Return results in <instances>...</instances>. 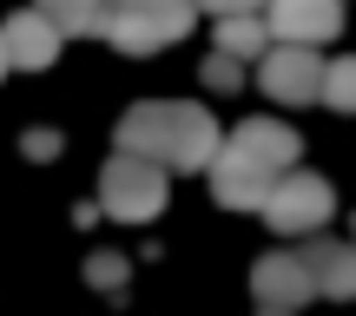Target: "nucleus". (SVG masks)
Returning <instances> with one entry per match:
<instances>
[{
    "label": "nucleus",
    "instance_id": "1",
    "mask_svg": "<svg viewBox=\"0 0 356 316\" xmlns=\"http://www.w3.org/2000/svg\"><path fill=\"white\" fill-rule=\"evenodd\" d=\"M218 145H225L218 119L204 106H185V99H145L119 119V152L152 158L165 172H211Z\"/></svg>",
    "mask_w": 356,
    "mask_h": 316
},
{
    "label": "nucleus",
    "instance_id": "2",
    "mask_svg": "<svg viewBox=\"0 0 356 316\" xmlns=\"http://www.w3.org/2000/svg\"><path fill=\"white\" fill-rule=\"evenodd\" d=\"M191 20H198L191 0H106L99 33L113 40L119 53H159V47H172V40H185Z\"/></svg>",
    "mask_w": 356,
    "mask_h": 316
},
{
    "label": "nucleus",
    "instance_id": "3",
    "mask_svg": "<svg viewBox=\"0 0 356 316\" xmlns=\"http://www.w3.org/2000/svg\"><path fill=\"white\" fill-rule=\"evenodd\" d=\"M330 217H337V191H330V178L297 172V165L277 178V185H270V198H264V224L277 231V238H317Z\"/></svg>",
    "mask_w": 356,
    "mask_h": 316
},
{
    "label": "nucleus",
    "instance_id": "4",
    "mask_svg": "<svg viewBox=\"0 0 356 316\" xmlns=\"http://www.w3.org/2000/svg\"><path fill=\"white\" fill-rule=\"evenodd\" d=\"M99 204H106V217H119V224H152V217L165 211V165L119 152L99 172Z\"/></svg>",
    "mask_w": 356,
    "mask_h": 316
},
{
    "label": "nucleus",
    "instance_id": "5",
    "mask_svg": "<svg viewBox=\"0 0 356 316\" xmlns=\"http://www.w3.org/2000/svg\"><path fill=\"white\" fill-rule=\"evenodd\" d=\"M251 297H257V316H291V310H304L310 297H317L304 251H270V257H257Z\"/></svg>",
    "mask_w": 356,
    "mask_h": 316
},
{
    "label": "nucleus",
    "instance_id": "6",
    "mask_svg": "<svg viewBox=\"0 0 356 316\" xmlns=\"http://www.w3.org/2000/svg\"><path fill=\"white\" fill-rule=\"evenodd\" d=\"M284 172H270L264 158H251V152H238V145H218V158H211V198L218 204H231V211H264V198H270V185H277Z\"/></svg>",
    "mask_w": 356,
    "mask_h": 316
},
{
    "label": "nucleus",
    "instance_id": "7",
    "mask_svg": "<svg viewBox=\"0 0 356 316\" xmlns=\"http://www.w3.org/2000/svg\"><path fill=\"white\" fill-rule=\"evenodd\" d=\"M264 26L277 47H323L343 33V0H264Z\"/></svg>",
    "mask_w": 356,
    "mask_h": 316
},
{
    "label": "nucleus",
    "instance_id": "8",
    "mask_svg": "<svg viewBox=\"0 0 356 316\" xmlns=\"http://www.w3.org/2000/svg\"><path fill=\"white\" fill-rule=\"evenodd\" d=\"M257 86L270 92L277 106H310L323 92V60L317 47H270L257 60Z\"/></svg>",
    "mask_w": 356,
    "mask_h": 316
},
{
    "label": "nucleus",
    "instance_id": "9",
    "mask_svg": "<svg viewBox=\"0 0 356 316\" xmlns=\"http://www.w3.org/2000/svg\"><path fill=\"white\" fill-rule=\"evenodd\" d=\"M0 47H7V66H20V73H47L53 60H60V33H53V20L40 7H20L7 26H0Z\"/></svg>",
    "mask_w": 356,
    "mask_h": 316
},
{
    "label": "nucleus",
    "instance_id": "10",
    "mask_svg": "<svg viewBox=\"0 0 356 316\" xmlns=\"http://www.w3.org/2000/svg\"><path fill=\"white\" fill-rule=\"evenodd\" d=\"M304 264H310V283H317V297H337V303H350V297H356V244L310 238Z\"/></svg>",
    "mask_w": 356,
    "mask_h": 316
},
{
    "label": "nucleus",
    "instance_id": "11",
    "mask_svg": "<svg viewBox=\"0 0 356 316\" xmlns=\"http://www.w3.org/2000/svg\"><path fill=\"white\" fill-rule=\"evenodd\" d=\"M231 145L251 152V158H264L270 172H291L297 165V132L284 126V119H244V126L231 132Z\"/></svg>",
    "mask_w": 356,
    "mask_h": 316
},
{
    "label": "nucleus",
    "instance_id": "12",
    "mask_svg": "<svg viewBox=\"0 0 356 316\" xmlns=\"http://www.w3.org/2000/svg\"><path fill=\"white\" fill-rule=\"evenodd\" d=\"M218 53H231V60H264L270 53L264 13H225V20H218Z\"/></svg>",
    "mask_w": 356,
    "mask_h": 316
},
{
    "label": "nucleus",
    "instance_id": "13",
    "mask_svg": "<svg viewBox=\"0 0 356 316\" xmlns=\"http://www.w3.org/2000/svg\"><path fill=\"white\" fill-rule=\"evenodd\" d=\"M33 7L53 20V33H60V40H92V33H99V20H106V0H33Z\"/></svg>",
    "mask_w": 356,
    "mask_h": 316
},
{
    "label": "nucleus",
    "instance_id": "14",
    "mask_svg": "<svg viewBox=\"0 0 356 316\" xmlns=\"http://www.w3.org/2000/svg\"><path fill=\"white\" fill-rule=\"evenodd\" d=\"M323 106H337V113H356V60H323Z\"/></svg>",
    "mask_w": 356,
    "mask_h": 316
},
{
    "label": "nucleus",
    "instance_id": "15",
    "mask_svg": "<svg viewBox=\"0 0 356 316\" xmlns=\"http://www.w3.org/2000/svg\"><path fill=\"white\" fill-rule=\"evenodd\" d=\"M204 79H211L218 92L244 86V60H231V53H211V60H204Z\"/></svg>",
    "mask_w": 356,
    "mask_h": 316
},
{
    "label": "nucleus",
    "instance_id": "16",
    "mask_svg": "<svg viewBox=\"0 0 356 316\" xmlns=\"http://www.w3.org/2000/svg\"><path fill=\"white\" fill-rule=\"evenodd\" d=\"M191 7H204V13H218V20H225V13H257L264 0H191Z\"/></svg>",
    "mask_w": 356,
    "mask_h": 316
},
{
    "label": "nucleus",
    "instance_id": "17",
    "mask_svg": "<svg viewBox=\"0 0 356 316\" xmlns=\"http://www.w3.org/2000/svg\"><path fill=\"white\" fill-rule=\"evenodd\" d=\"M119 277H126V264H119V257H92V283H106V290H119Z\"/></svg>",
    "mask_w": 356,
    "mask_h": 316
},
{
    "label": "nucleus",
    "instance_id": "18",
    "mask_svg": "<svg viewBox=\"0 0 356 316\" xmlns=\"http://www.w3.org/2000/svg\"><path fill=\"white\" fill-rule=\"evenodd\" d=\"M0 79H7V47H0Z\"/></svg>",
    "mask_w": 356,
    "mask_h": 316
},
{
    "label": "nucleus",
    "instance_id": "19",
    "mask_svg": "<svg viewBox=\"0 0 356 316\" xmlns=\"http://www.w3.org/2000/svg\"><path fill=\"white\" fill-rule=\"evenodd\" d=\"M350 244H356V217H350Z\"/></svg>",
    "mask_w": 356,
    "mask_h": 316
}]
</instances>
